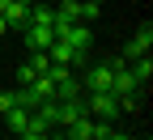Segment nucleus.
Returning <instances> with one entry per match:
<instances>
[{
    "label": "nucleus",
    "mask_w": 153,
    "mask_h": 140,
    "mask_svg": "<svg viewBox=\"0 0 153 140\" xmlns=\"http://www.w3.org/2000/svg\"><path fill=\"white\" fill-rule=\"evenodd\" d=\"M9 106H17V89H0V115H4Z\"/></svg>",
    "instance_id": "16"
},
{
    "label": "nucleus",
    "mask_w": 153,
    "mask_h": 140,
    "mask_svg": "<svg viewBox=\"0 0 153 140\" xmlns=\"http://www.w3.org/2000/svg\"><path fill=\"white\" fill-rule=\"evenodd\" d=\"M81 93H85V85H81V76H76V72L55 76V98H60V102H68V98H81Z\"/></svg>",
    "instance_id": "6"
},
{
    "label": "nucleus",
    "mask_w": 153,
    "mask_h": 140,
    "mask_svg": "<svg viewBox=\"0 0 153 140\" xmlns=\"http://www.w3.org/2000/svg\"><path fill=\"white\" fill-rule=\"evenodd\" d=\"M17 81H22V85H26V81H34V68H30V64H22V68H17Z\"/></svg>",
    "instance_id": "17"
},
{
    "label": "nucleus",
    "mask_w": 153,
    "mask_h": 140,
    "mask_svg": "<svg viewBox=\"0 0 153 140\" xmlns=\"http://www.w3.org/2000/svg\"><path fill=\"white\" fill-rule=\"evenodd\" d=\"M4 34H9V21H4V17H0V38H4Z\"/></svg>",
    "instance_id": "18"
},
{
    "label": "nucleus",
    "mask_w": 153,
    "mask_h": 140,
    "mask_svg": "<svg viewBox=\"0 0 153 140\" xmlns=\"http://www.w3.org/2000/svg\"><path fill=\"white\" fill-rule=\"evenodd\" d=\"M111 64L102 59V64H85V76H81V85H85V93L89 89H111Z\"/></svg>",
    "instance_id": "3"
},
{
    "label": "nucleus",
    "mask_w": 153,
    "mask_h": 140,
    "mask_svg": "<svg viewBox=\"0 0 153 140\" xmlns=\"http://www.w3.org/2000/svg\"><path fill=\"white\" fill-rule=\"evenodd\" d=\"M22 38H26V47H30V51H47V47H51V38H55V30L43 26V21H30V26L22 30Z\"/></svg>",
    "instance_id": "4"
},
{
    "label": "nucleus",
    "mask_w": 153,
    "mask_h": 140,
    "mask_svg": "<svg viewBox=\"0 0 153 140\" xmlns=\"http://www.w3.org/2000/svg\"><path fill=\"white\" fill-rule=\"evenodd\" d=\"M89 132H94V119H89V115L72 119V123L64 127V136H68V140H89Z\"/></svg>",
    "instance_id": "10"
},
{
    "label": "nucleus",
    "mask_w": 153,
    "mask_h": 140,
    "mask_svg": "<svg viewBox=\"0 0 153 140\" xmlns=\"http://www.w3.org/2000/svg\"><path fill=\"white\" fill-rule=\"evenodd\" d=\"M30 21H43V26H51V9H47V4H34V0H30Z\"/></svg>",
    "instance_id": "15"
},
{
    "label": "nucleus",
    "mask_w": 153,
    "mask_h": 140,
    "mask_svg": "<svg viewBox=\"0 0 153 140\" xmlns=\"http://www.w3.org/2000/svg\"><path fill=\"white\" fill-rule=\"evenodd\" d=\"M89 140H123V136L115 132V123H106V119H94V132H89Z\"/></svg>",
    "instance_id": "13"
},
{
    "label": "nucleus",
    "mask_w": 153,
    "mask_h": 140,
    "mask_svg": "<svg viewBox=\"0 0 153 140\" xmlns=\"http://www.w3.org/2000/svg\"><path fill=\"white\" fill-rule=\"evenodd\" d=\"M26 85H30V89H34L38 98H55V81H51V76H47V72H38V76H34V81H26Z\"/></svg>",
    "instance_id": "12"
},
{
    "label": "nucleus",
    "mask_w": 153,
    "mask_h": 140,
    "mask_svg": "<svg viewBox=\"0 0 153 140\" xmlns=\"http://www.w3.org/2000/svg\"><path fill=\"white\" fill-rule=\"evenodd\" d=\"M140 102H145V89H128V93H119V110H128V115H136Z\"/></svg>",
    "instance_id": "11"
},
{
    "label": "nucleus",
    "mask_w": 153,
    "mask_h": 140,
    "mask_svg": "<svg viewBox=\"0 0 153 140\" xmlns=\"http://www.w3.org/2000/svg\"><path fill=\"white\" fill-rule=\"evenodd\" d=\"M47 59H51V64H68V68H85V64H89V51H76V47L64 43V38H51Z\"/></svg>",
    "instance_id": "2"
},
{
    "label": "nucleus",
    "mask_w": 153,
    "mask_h": 140,
    "mask_svg": "<svg viewBox=\"0 0 153 140\" xmlns=\"http://www.w3.org/2000/svg\"><path fill=\"white\" fill-rule=\"evenodd\" d=\"M13 4H30V0H13Z\"/></svg>",
    "instance_id": "19"
},
{
    "label": "nucleus",
    "mask_w": 153,
    "mask_h": 140,
    "mask_svg": "<svg viewBox=\"0 0 153 140\" xmlns=\"http://www.w3.org/2000/svg\"><path fill=\"white\" fill-rule=\"evenodd\" d=\"M4 123H9V132H13V136H22V132H26V123H30V106H22V102L9 106V110H4Z\"/></svg>",
    "instance_id": "8"
},
{
    "label": "nucleus",
    "mask_w": 153,
    "mask_h": 140,
    "mask_svg": "<svg viewBox=\"0 0 153 140\" xmlns=\"http://www.w3.org/2000/svg\"><path fill=\"white\" fill-rule=\"evenodd\" d=\"M149 47H153V26L145 21L136 34H132V43L123 47V59H136V55H149Z\"/></svg>",
    "instance_id": "5"
},
{
    "label": "nucleus",
    "mask_w": 153,
    "mask_h": 140,
    "mask_svg": "<svg viewBox=\"0 0 153 140\" xmlns=\"http://www.w3.org/2000/svg\"><path fill=\"white\" fill-rule=\"evenodd\" d=\"M26 64L34 68V76L38 72H47V64H51V59H47V51H30V59H26Z\"/></svg>",
    "instance_id": "14"
},
{
    "label": "nucleus",
    "mask_w": 153,
    "mask_h": 140,
    "mask_svg": "<svg viewBox=\"0 0 153 140\" xmlns=\"http://www.w3.org/2000/svg\"><path fill=\"white\" fill-rule=\"evenodd\" d=\"M55 127L47 123V119L43 115H38V110H30V123H26V132H22V140H47Z\"/></svg>",
    "instance_id": "7"
},
{
    "label": "nucleus",
    "mask_w": 153,
    "mask_h": 140,
    "mask_svg": "<svg viewBox=\"0 0 153 140\" xmlns=\"http://www.w3.org/2000/svg\"><path fill=\"white\" fill-rule=\"evenodd\" d=\"M128 72L136 76V85H149V76H153V59H149V55H136V59H128Z\"/></svg>",
    "instance_id": "9"
},
{
    "label": "nucleus",
    "mask_w": 153,
    "mask_h": 140,
    "mask_svg": "<svg viewBox=\"0 0 153 140\" xmlns=\"http://www.w3.org/2000/svg\"><path fill=\"white\" fill-rule=\"evenodd\" d=\"M85 106H89V119H106V123H115L123 110H119V98H115L111 89H89L85 93Z\"/></svg>",
    "instance_id": "1"
}]
</instances>
